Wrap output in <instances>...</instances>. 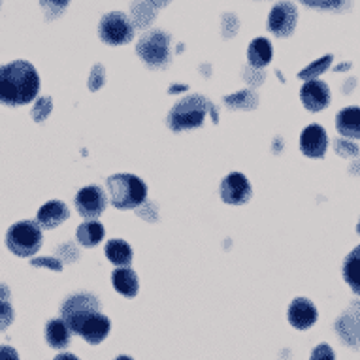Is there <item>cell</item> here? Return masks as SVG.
Wrapping results in <instances>:
<instances>
[{
  "label": "cell",
  "instance_id": "obj_28",
  "mask_svg": "<svg viewBox=\"0 0 360 360\" xmlns=\"http://www.w3.org/2000/svg\"><path fill=\"white\" fill-rule=\"evenodd\" d=\"M68 4H70V0H40V6L46 10L48 19L60 18Z\"/></svg>",
  "mask_w": 360,
  "mask_h": 360
},
{
  "label": "cell",
  "instance_id": "obj_23",
  "mask_svg": "<svg viewBox=\"0 0 360 360\" xmlns=\"http://www.w3.org/2000/svg\"><path fill=\"white\" fill-rule=\"evenodd\" d=\"M77 242L85 248H95L104 240V226L98 221H85L76 232Z\"/></svg>",
  "mask_w": 360,
  "mask_h": 360
},
{
  "label": "cell",
  "instance_id": "obj_42",
  "mask_svg": "<svg viewBox=\"0 0 360 360\" xmlns=\"http://www.w3.org/2000/svg\"><path fill=\"white\" fill-rule=\"evenodd\" d=\"M0 2H2V0H0Z\"/></svg>",
  "mask_w": 360,
  "mask_h": 360
},
{
  "label": "cell",
  "instance_id": "obj_17",
  "mask_svg": "<svg viewBox=\"0 0 360 360\" xmlns=\"http://www.w3.org/2000/svg\"><path fill=\"white\" fill-rule=\"evenodd\" d=\"M336 129L343 138L360 140V108H345L338 113Z\"/></svg>",
  "mask_w": 360,
  "mask_h": 360
},
{
  "label": "cell",
  "instance_id": "obj_26",
  "mask_svg": "<svg viewBox=\"0 0 360 360\" xmlns=\"http://www.w3.org/2000/svg\"><path fill=\"white\" fill-rule=\"evenodd\" d=\"M302 4L315 10H325V12H342L351 6V0H300Z\"/></svg>",
  "mask_w": 360,
  "mask_h": 360
},
{
  "label": "cell",
  "instance_id": "obj_10",
  "mask_svg": "<svg viewBox=\"0 0 360 360\" xmlns=\"http://www.w3.org/2000/svg\"><path fill=\"white\" fill-rule=\"evenodd\" d=\"M251 195H253V189L249 185L248 177L240 174V172L229 174L221 184V198L226 204H232V206H242V204L249 202Z\"/></svg>",
  "mask_w": 360,
  "mask_h": 360
},
{
  "label": "cell",
  "instance_id": "obj_8",
  "mask_svg": "<svg viewBox=\"0 0 360 360\" xmlns=\"http://www.w3.org/2000/svg\"><path fill=\"white\" fill-rule=\"evenodd\" d=\"M298 23V10L289 0H279L268 15V30L276 38H289Z\"/></svg>",
  "mask_w": 360,
  "mask_h": 360
},
{
  "label": "cell",
  "instance_id": "obj_19",
  "mask_svg": "<svg viewBox=\"0 0 360 360\" xmlns=\"http://www.w3.org/2000/svg\"><path fill=\"white\" fill-rule=\"evenodd\" d=\"M112 281L115 290L121 292L123 296L134 298L138 295L140 285H138V276L134 274V270H130V268H119V270L113 272Z\"/></svg>",
  "mask_w": 360,
  "mask_h": 360
},
{
  "label": "cell",
  "instance_id": "obj_6",
  "mask_svg": "<svg viewBox=\"0 0 360 360\" xmlns=\"http://www.w3.org/2000/svg\"><path fill=\"white\" fill-rule=\"evenodd\" d=\"M98 36L108 46H124L134 38V25L123 12H110L98 23Z\"/></svg>",
  "mask_w": 360,
  "mask_h": 360
},
{
  "label": "cell",
  "instance_id": "obj_29",
  "mask_svg": "<svg viewBox=\"0 0 360 360\" xmlns=\"http://www.w3.org/2000/svg\"><path fill=\"white\" fill-rule=\"evenodd\" d=\"M106 83V70H104V66L102 65H95L93 66V70L89 74L87 85L91 91H98Z\"/></svg>",
  "mask_w": 360,
  "mask_h": 360
},
{
  "label": "cell",
  "instance_id": "obj_18",
  "mask_svg": "<svg viewBox=\"0 0 360 360\" xmlns=\"http://www.w3.org/2000/svg\"><path fill=\"white\" fill-rule=\"evenodd\" d=\"M272 55H274L272 44L266 40V38H255V40L249 44L248 59H249V65L253 66V68H262V66L270 65Z\"/></svg>",
  "mask_w": 360,
  "mask_h": 360
},
{
  "label": "cell",
  "instance_id": "obj_13",
  "mask_svg": "<svg viewBox=\"0 0 360 360\" xmlns=\"http://www.w3.org/2000/svg\"><path fill=\"white\" fill-rule=\"evenodd\" d=\"M328 148V136L321 124H309L300 136L302 153L311 159H323Z\"/></svg>",
  "mask_w": 360,
  "mask_h": 360
},
{
  "label": "cell",
  "instance_id": "obj_32",
  "mask_svg": "<svg viewBox=\"0 0 360 360\" xmlns=\"http://www.w3.org/2000/svg\"><path fill=\"white\" fill-rule=\"evenodd\" d=\"M221 21H223V36H226V38H232L240 29V21H238L234 13H224Z\"/></svg>",
  "mask_w": 360,
  "mask_h": 360
},
{
  "label": "cell",
  "instance_id": "obj_4",
  "mask_svg": "<svg viewBox=\"0 0 360 360\" xmlns=\"http://www.w3.org/2000/svg\"><path fill=\"white\" fill-rule=\"evenodd\" d=\"M136 51L148 66L165 68L170 65V34L160 29H149L138 40Z\"/></svg>",
  "mask_w": 360,
  "mask_h": 360
},
{
  "label": "cell",
  "instance_id": "obj_31",
  "mask_svg": "<svg viewBox=\"0 0 360 360\" xmlns=\"http://www.w3.org/2000/svg\"><path fill=\"white\" fill-rule=\"evenodd\" d=\"M13 317H15V313H13L10 302L0 300V330H6L8 326L13 323Z\"/></svg>",
  "mask_w": 360,
  "mask_h": 360
},
{
  "label": "cell",
  "instance_id": "obj_7",
  "mask_svg": "<svg viewBox=\"0 0 360 360\" xmlns=\"http://www.w3.org/2000/svg\"><path fill=\"white\" fill-rule=\"evenodd\" d=\"M96 311H101V302L95 295H89V292H77V295L68 296L65 304H63V309H60L63 321L70 328V332L76 330V326L87 315Z\"/></svg>",
  "mask_w": 360,
  "mask_h": 360
},
{
  "label": "cell",
  "instance_id": "obj_36",
  "mask_svg": "<svg viewBox=\"0 0 360 360\" xmlns=\"http://www.w3.org/2000/svg\"><path fill=\"white\" fill-rule=\"evenodd\" d=\"M0 360H19L18 351L8 345H0Z\"/></svg>",
  "mask_w": 360,
  "mask_h": 360
},
{
  "label": "cell",
  "instance_id": "obj_30",
  "mask_svg": "<svg viewBox=\"0 0 360 360\" xmlns=\"http://www.w3.org/2000/svg\"><path fill=\"white\" fill-rule=\"evenodd\" d=\"M51 108H53V104H51V98H49V96H46V98H40V101L36 102L34 110H32V117H34L36 123L46 121L49 113H51Z\"/></svg>",
  "mask_w": 360,
  "mask_h": 360
},
{
  "label": "cell",
  "instance_id": "obj_22",
  "mask_svg": "<svg viewBox=\"0 0 360 360\" xmlns=\"http://www.w3.org/2000/svg\"><path fill=\"white\" fill-rule=\"evenodd\" d=\"M46 340H48L49 347H68V343H70V328L66 326V323L63 319L49 321L48 326H46Z\"/></svg>",
  "mask_w": 360,
  "mask_h": 360
},
{
  "label": "cell",
  "instance_id": "obj_16",
  "mask_svg": "<svg viewBox=\"0 0 360 360\" xmlns=\"http://www.w3.org/2000/svg\"><path fill=\"white\" fill-rule=\"evenodd\" d=\"M68 215H70V212H68L65 202L51 200L38 210V224H40L41 229H48L49 231V229H55V226L65 223Z\"/></svg>",
  "mask_w": 360,
  "mask_h": 360
},
{
  "label": "cell",
  "instance_id": "obj_11",
  "mask_svg": "<svg viewBox=\"0 0 360 360\" xmlns=\"http://www.w3.org/2000/svg\"><path fill=\"white\" fill-rule=\"evenodd\" d=\"M110 328H112L110 319H108L106 315H102L101 311H96L87 315V317L76 326L74 334H79L89 345H98V343L106 340L108 334H110Z\"/></svg>",
  "mask_w": 360,
  "mask_h": 360
},
{
  "label": "cell",
  "instance_id": "obj_20",
  "mask_svg": "<svg viewBox=\"0 0 360 360\" xmlns=\"http://www.w3.org/2000/svg\"><path fill=\"white\" fill-rule=\"evenodd\" d=\"M343 279L353 289L354 295L360 296V245L354 248L345 257V262H343Z\"/></svg>",
  "mask_w": 360,
  "mask_h": 360
},
{
  "label": "cell",
  "instance_id": "obj_25",
  "mask_svg": "<svg viewBox=\"0 0 360 360\" xmlns=\"http://www.w3.org/2000/svg\"><path fill=\"white\" fill-rule=\"evenodd\" d=\"M224 104L229 108H234V110H238V108H242V110H253L259 104V96L255 95L253 91L245 89V91H240V93L226 96Z\"/></svg>",
  "mask_w": 360,
  "mask_h": 360
},
{
  "label": "cell",
  "instance_id": "obj_33",
  "mask_svg": "<svg viewBox=\"0 0 360 360\" xmlns=\"http://www.w3.org/2000/svg\"><path fill=\"white\" fill-rule=\"evenodd\" d=\"M309 360H336V354H334L328 343H321V345L313 349L311 359Z\"/></svg>",
  "mask_w": 360,
  "mask_h": 360
},
{
  "label": "cell",
  "instance_id": "obj_14",
  "mask_svg": "<svg viewBox=\"0 0 360 360\" xmlns=\"http://www.w3.org/2000/svg\"><path fill=\"white\" fill-rule=\"evenodd\" d=\"M300 98L309 112H321L330 104V89L321 79H311L300 89Z\"/></svg>",
  "mask_w": 360,
  "mask_h": 360
},
{
  "label": "cell",
  "instance_id": "obj_38",
  "mask_svg": "<svg viewBox=\"0 0 360 360\" xmlns=\"http://www.w3.org/2000/svg\"><path fill=\"white\" fill-rule=\"evenodd\" d=\"M53 360H79L76 356V354H72V353H63V354H59V356H55Z\"/></svg>",
  "mask_w": 360,
  "mask_h": 360
},
{
  "label": "cell",
  "instance_id": "obj_12",
  "mask_svg": "<svg viewBox=\"0 0 360 360\" xmlns=\"http://www.w3.org/2000/svg\"><path fill=\"white\" fill-rule=\"evenodd\" d=\"M338 336L347 343L349 347L360 349V302H353L336 323Z\"/></svg>",
  "mask_w": 360,
  "mask_h": 360
},
{
  "label": "cell",
  "instance_id": "obj_1",
  "mask_svg": "<svg viewBox=\"0 0 360 360\" xmlns=\"http://www.w3.org/2000/svg\"><path fill=\"white\" fill-rule=\"evenodd\" d=\"M40 77L38 72L27 60H13L0 66V104L23 106L38 95Z\"/></svg>",
  "mask_w": 360,
  "mask_h": 360
},
{
  "label": "cell",
  "instance_id": "obj_41",
  "mask_svg": "<svg viewBox=\"0 0 360 360\" xmlns=\"http://www.w3.org/2000/svg\"><path fill=\"white\" fill-rule=\"evenodd\" d=\"M356 232H359V234H360V221H359V224H356Z\"/></svg>",
  "mask_w": 360,
  "mask_h": 360
},
{
  "label": "cell",
  "instance_id": "obj_37",
  "mask_svg": "<svg viewBox=\"0 0 360 360\" xmlns=\"http://www.w3.org/2000/svg\"><path fill=\"white\" fill-rule=\"evenodd\" d=\"M146 2H148V4H151L155 10H159V8H165L170 4V0H146Z\"/></svg>",
  "mask_w": 360,
  "mask_h": 360
},
{
  "label": "cell",
  "instance_id": "obj_35",
  "mask_svg": "<svg viewBox=\"0 0 360 360\" xmlns=\"http://www.w3.org/2000/svg\"><path fill=\"white\" fill-rule=\"evenodd\" d=\"M336 151L343 157H356L359 155V148L354 143L343 142V140H338L336 142Z\"/></svg>",
  "mask_w": 360,
  "mask_h": 360
},
{
  "label": "cell",
  "instance_id": "obj_27",
  "mask_svg": "<svg viewBox=\"0 0 360 360\" xmlns=\"http://www.w3.org/2000/svg\"><path fill=\"white\" fill-rule=\"evenodd\" d=\"M332 59H334L332 55H325L323 59L315 60V63H311L309 66H306V68H304V70L298 74V77H300V79H304V82H311V79H317V76H321V74H323V72H325L326 68L330 66Z\"/></svg>",
  "mask_w": 360,
  "mask_h": 360
},
{
  "label": "cell",
  "instance_id": "obj_15",
  "mask_svg": "<svg viewBox=\"0 0 360 360\" xmlns=\"http://www.w3.org/2000/svg\"><path fill=\"white\" fill-rule=\"evenodd\" d=\"M317 309L307 298H295L289 306V323L298 330H306L315 325Z\"/></svg>",
  "mask_w": 360,
  "mask_h": 360
},
{
  "label": "cell",
  "instance_id": "obj_39",
  "mask_svg": "<svg viewBox=\"0 0 360 360\" xmlns=\"http://www.w3.org/2000/svg\"><path fill=\"white\" fill-rule=\"evenodd\" d=\"M8 296H10V290H8L6 285L0 283V300H8Z\"/></svg>",
  "mask_w": 360,
  "mask_h": 360
},
{
  "label": "cell",
  "instance_id": "obj_21",
  "mask_svg": "<svg viewBox=\"0 0 360 360\" xmlns=\"http://www.w3.org/2000/svg\"><path fill=\"white\" fill-rule=\"evenodd\" d=\"M157 18V10L146 0H134L130 4V21L134 25V29H148Z\"/></svg>",
  "mask_w": 360,
  "mask_h": 360
},
{
  "label": "cell",
  "instance_id": "obj_34",
  "mask_svg": "<svg viewBox=\"0 0 360 360\" xmlns=\"http://www.w3.org/2000/svg\"><path fill=\"white\" fill-rule=\"evenodd\" d=\"M30 264L46 266V268L53 270V272H60V270H63V262H60L59 259H53V257H46V259H32L30 260Z\"/></svg>",
  "mask_w": 360,
  "mask_h": 360
},
{
  "label": "cell",
  "instance_id": "obj_24",
  "mask_svg": "<svg viewBox=\"0 0 360 360\" xmlns=\"http://www.w3.org/2000/svg\"><path fill=\"white\" fill-rule=\"evenodd\" d=\"M106 257L117 268L119 266L127 268L132 262V249H130V245L124 240H112L106 245Z\"/></svg>",
  "mask_w": 360,
  "mask_h": 360
},
{
  "label": "cell",
  "instance_id": "obj_5",
  "mask_svg": "<svg viewBox=\"0 0 360 360\" xmlns=\"http://www.w3.org/2000/svg\"><path fill=\"white\" fill-rule=\"evenodd\" d=\"M41 226L34 221H19L8 231L6 245L18 257H32L41 248Z\"/></svg>",
  "mask_w": 360,
  "mask_h": 360
},
{
  "label": "cell",
  "instance_id": "obj_40",
  "mask_svg": "<svg viewBox=\"0 0 360 360\" xmlns=\"http://www.w3.org/2000/svg\"><path fill=\"white\" fill-rule=\"evenodd\" d=\"M115 360H132V359H130V356H124V354H121V356H117Z\"/></svg>",
  "mask_w": 360,
  "mask_h": 360
},
{
  "label": "cell",
  "instance_id": "obj_3",
  "mask_svg": "<svg viewBox=\"0 0 360 360\" xmlns=\"http://www.w3.org/2000/svg\"><path fill=\"white\" fill-rule=\"evenodd\" d=\"M110 202L117 210H134L146 202L148 187L142 179L132 174H115L108 179Z\"/></svg>",
  "mask_w": 360,
  "mask_h": 360
},
{
  "label": "cell",
  "instance_id": "obj_9",
  "mask_svg": "<svg viewBox=\"0 0 360 360\" xmlns=\"http://www.w3.org/2000/svg\"><path fill=\"white\" fill-rule=\"evenodd\" d=\"M108 206V198L104 195V191L98 185H89L85 189H82L76 196V210L77 213L85 217L87 221L101 217L104 210Z\"/></svg>",
  "mask_w": 360,
  "mask_h": 360
},
{
  "label": "cell",
  "instance_id": "obj_2",
  "mask_svg": "<svg viewBox=\"0 0 360 360\" xmlns=\"http://www.w3.org/2000/svg\"><path fill=\"white\" fill-rule=\"evenodd\" d=\"M207 113H212L213 123H217V110L213 108L212 102L200 95H191L187 98H184V101H179L176 106L172 108L166 123H168V127L174 132L198 129L204 123V117H206Z\"/></svg>",
  "mask_w": 360,
  "mask_h": 360
}]
</instances>
